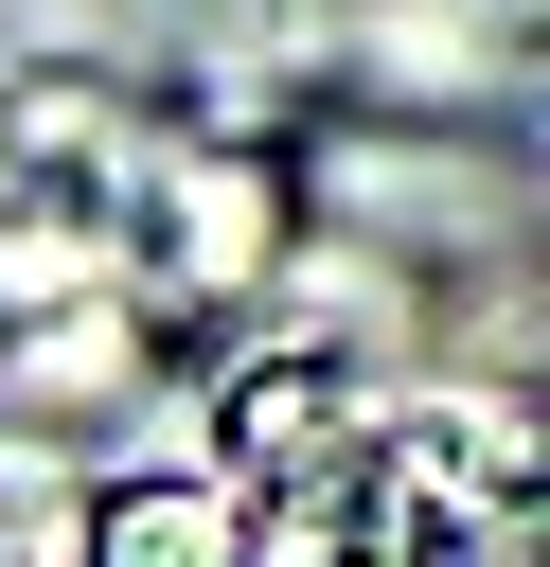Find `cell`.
<instances>
[{
	"mask_svg": "<svg viewBox=\"0 0 550 567\" xmlns=\"http://www.w3.org/2000/svg\"><path fill=\"white\" fill-rule=\"evenodd\" d=\"M89 567H248V514L231 478H124L89 514Z\"/></svg>",
	"mask_w": 550,
	"mask_h": 567,
	"instance_id": "6da1fadb",
	"label": "cell"
},
{
	"mask_svg": "<svg viewBox=\"0 0 550 567\" xmlns=\"http://www.w3.org/2000/svg\"><path fill=\"white\" fill-rule=\"evenodd\" d=\"M355 408H337V372L319 354H284V372H248L231 390V478H266V461H302V443H337Z\"/></svg>",
	"mask_w": 550,
	"mask_h": 567,
	"instance_id": "7a4b0ae2",
	"label": "cell"
}]
</instances>
